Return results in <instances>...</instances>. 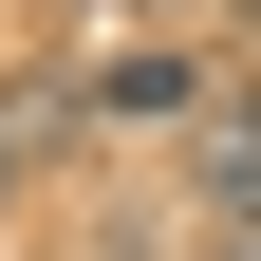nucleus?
Instances as JSON below:
<instances>
[{"instance_id":"3","label":"nucleus","mask_w":261,"mask_h":261,"mask_svg":"<svg viewBox=\"0 0 261 261\" xmlns=\"http://www.w3.org/2000/svg\"><path fill=\"white\" fill-rule=\"evenodd\" d=\"M205 261H261V224H224V243H205Z\"/></svg>"},{"instance_id":"2","label":"nucleus","mask_w":261,"mask_h":261,"mask_svg":"<svg viewBox=\"0 0 261 261\" xmlns=\"http://www.w3.org/2000/svg\"><path fill=\"white\" fill-rule=\"evenodd\" d=\"M93 112H149V130H168V112H205V56H168V38H130L112 75H93Z\"/></svg>"},{"instance_id":"4","label":"nucleus","mask_w":261,"mask_h":261,"mask_svg":"<svg viewBox=\"0 0 261 261\" xmlns=\"http://www.w3.org/2000/svg\"><path fill=\"white\" fill-rule=\"evenodd\" d=\"M224 19H243V56H261V0H224Z\"/></svg>"},{"instance_id":"1","label":"nucleus","mask_w":261,"mask_h":261,"mask_svg":"<svg viewBox=\"0 0 261 261\" xmlns=\"http://www.w3.org/2000/svg\"><path fill=\"white\" fill-rule=\"evenodd\" d=\"M187 205H205V243H224V224H261V93H224V112L187 130Z\"/></svg>"}]
</instances>
